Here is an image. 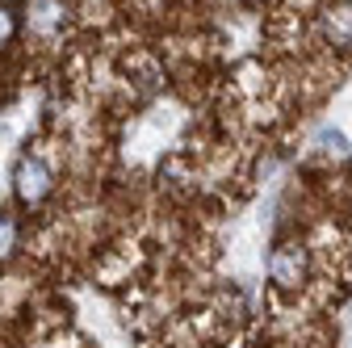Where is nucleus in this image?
Segmentation results:
<instances>
[{"label": "nucleus", "mask_w": 352, "mask_h": 348, "mask_svg": "<svg viewBox=\"0 0 352 348\" xmlns=\"http://www.w3.org/2000/svg\"><path fill=\"white\" fill-rule=\"evenodd\" d=\"M269 277L281 285V290H298L306 281V248L302 243H281L269 260Z\"/></svg>", "instance_id": "f257e3e1"}, {"label": "nucleus", "mask_w": 352, "mask_h": 348, "mask_svg": "<svg viewBox=\"0 0 352 348\" xmlns=\"http://www.w3.org/2000/svg\"><path fill=\"white\" fill-rule=\"evenodd\" d=\"M51 168L42 164V160H21L17 164V197L21 202H30V206H38L42 197L51 193Z\"/></svg>", "instance_id": "f03ea898"}, {"label": "nucleus", "mask_w": 352, "mask_h": 348, "mask_svg": "<svg viewBox=\"0 0 352 348\" xmlns=\"http://www.w3.org/2000/svg\"><path fill=\"white\" fill-rule=\"evenodd\" d=\"M323 34L331 47H352V5H336V9H323Z\"/></svg>", "instance_id": "7ed1b4c3"}, {"label": "nucleus", "mask_w": 352, "mask_h": 348, "mask_svg": "<svg viewBox=\"0 0 352 348\" xmlns=\"http://www.w3.org/2000/svg\"><path fill=\"white\" fill-rule=\"evenodd\" d=\"M59 9H63V0H30V25H34V30L59 25V21H63Z\"/></svg>", "instance_id": "20e7f679"}, {"label": "nucleus", "mask_w": 352, "mask_h": 348, "mask_svg": "<svg viewBox=\"0 0 352 348\" xmlns=\"http://www.w3.org/2000/svg\"><path fill=\"white\" fill-rule=\"evenodd\" d=\"M13 248H17V227H13L9 214H0V260L13 256Z\"/></svg>", "instance_id": "39448f33"}, {"label": "nucleus", "mask_w": 352, "mask_h": 348, "mask_svg": "<svg viewBox=\"0 0 352 348\" xmlns=\"http://www.w3.org/2000/svg\"><path fill=\"white\" fill-rule=\"evenodd\" d=\"M319 143H323L327 151H336V155H340V151L348 147V143H344V135H340V130H319Z\"/></svg>", "instance_id": "423d86ee"}, {"label": "nucleus", "mask_w": 352, "mask_h": 348, "mask_svg": "<svg viewBox=\"0 0 352 348\" xmlns=\"http://www.w3.org/2000/svg\"><path fill=\"white\" fill-rule=\"evenodd\" d=\"M13 34V21H9V13H0V38H9Z\"/></svg>", "instance_id": "0eeeda50"}]
</instances>
